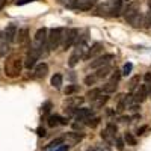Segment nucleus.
I'll return each instance as SVG.
<instances>
[{"label": "nucleus", "mask_w": 151, "mask_h": 151, "mask_svg": "<svg viewBox=\"0 0 151 151\" xmlns=\"http://www.w3.org/2000/svg\"><path fill=\"white\" fill-rule=\"evenodd\" d=\"M73 129H74V130H82V129H83V124H82V122H74V124H73Z\"/></svg>", "instance_id": "58836bf2"}, {"label": "nucleus", "mask_w": 151, "mask_h": 151, "mask_svg": "<svg viewBox=\"0 0 151 151\" xmlns=\"http://www.w3.org/2000/svg\"><path fill=\"white\" fill-rule=\"evenodd\" d=\"M65 30L67 29H64V27H53L47 33V47H48L50 52H52V50H56L60 45Z\"/></svg>", "instance_id": "f03ea898"}, {"label": "nucleus", "mask_w": 151, "mask_h": 151, "mask_svg": "<svg viewBox=\"0 0 151 151\" xmlns=\"http://www.w3.org/2000/svg\"><path fill=\"white\" fill-rule=\"evenodd\" d=\"M127 2H130V0H127Z\"/></svg>", "instance_id": "3c124183"}, {"label": "nucleus", "mask_w": 151, "mask_h": 151, "mask_svg": "<svg viewBox=\"0 0 151 151\" xmlns=\"http://www.w3.org/2000/svg\"><path fill=\"white\" fill-rule=\"evenodd\" d=\"M88 2H94V0H88Z\"/></svg>", "instance_id": "8fccbe9b"}, {"label": "nucleus", "mask_w": 151, "mask_h": 151, "mask_svg": "<svg viewBox=\"0 0 151 151\" xmlns=\"http://www.w3.org/2000/svg\"><path fill=\"white\" fill-rule=\"evenodd\" d=\"M147 129H148V127H147V125H144V127H141L139 130H137V134H144V132H145Z\"/></svg>", "instance_id": "79ce46f5"}, {"label": "nucleus", "mask_w": 151, "mask_h": 151, "mask_svg": "<svg viewBox=\"0 0 151 151\" xmlns=\"http://www.w3.org/2000/svg\"><path fill=\"white\" fill-rule=\"evenodd\" d=\"M17 26H15V24H9V26L3 30V33H5V36H6V40L12 44V42H14L15 41V38H17Z\"/></svg>", "instance_id": "9d476101"}, {"label": "nucleus", "mask_w": 151, "mask_h": 151, "mask_svg": "<svg viewBox=\"0 0 151 151\" xmlns=\"http://www.w3.org/2000/svg\"><path fill=\"white\" fill-rule=\"evenodd\" d=\"M144 79H145V82H147L148 85H151V73H147V74L144 76Z\"/></svg>", "instance_id": "ea45409f"}, {"label": "nucleus", "mask_w": 151, "mask_h": 151, "mask_svg": "<svg viewBox=\"0 0 151 151\" xmlns=\"http://www.w3.org/2000/svg\"><path fill=\"white\" fill-rule=\"evenodd\" d=\"M83 101H85L83 97H70V98L67 100V106L71 107V109H74V107H79Z\"/></svg>", "instance_id": "6ab92c4d"}, {"label": "nucleus", "mask_w": 151, "mask_h": 151, "mask_svg": "<svg viewBox=\"0 0 151 151\" xmlns=\"http://www.w3.org/2000/svg\"><path fill=\"white\" fill-rule=\"evenodd\" d=\"M124 141H125V144L127 145H132V147H134L137 142H136V137L132 134V133H125L124 134Z\"/></svg>", "instance_id": "b1692460"}, {"label": "nucleus", "mask_w": 151, "mask_h": 151, "mask_svg": "<svg viewBox=\"0 0 151 151\" xmlns=\"http://www.w3.org/2000/svg\"><path fill=\"white\" fill-rule=\"evenodd\" d=\"M50 109H52V103H50V101H47V103L42 106V113H47Z\"/></svg>", "instance_id": "c9c22d12"}, {"label": "nucleus", "mask_w": 151, "mask_h": 151, "mask_svg": "<svg viewBox=\"0 0 151 151\" xmlns=\"http://www.w3.org/2000/svg\"><path fill=\"white\" fill-rule=\"evenodd\" d=\"M127 23H130L133 27H139L142 26V21H144V15L141 14V12H137V14H134L133 17H130L129 20H125Z\"/></svg>", "instance_id": "dca6fc26"}, {"label": "nucleus", "mask_w": 151, "mask_h": 151, "mask_svg": "<svg viewBox=\"0 0 151 151\" xmlns=\"http://www.w3.org/2000/svg\"><path fill=\"white\" fill-rule=\"evenodd\" d=\"M59 124H68V118H60L59 115H52L48 118V125L50 127H56Z\"/></svg>", "instance_id": "f3484780"}, {"label": "nucleus", "mask_w": 151, "mask_h": 151, "mask_svg": "<svg viewBox=\"0 0 151 151\" xmlns=\"http://www.w3.org/2000/svg\"><path fill=\"white\" fill-rule=\"evenodd\" d=\"M101 50H103V44L101 42H95L92 47H89V50H88V52H86V55L83 56V59H91V58H94V56H97L100 52H101Z\"/></svg>", "instance_id": "9b49d317"}, {"label": "nucleus", "mask_w": 151, "mask_h": 151, "mask_svg": "<svg viewBox=\"0 0 151 151\" xmlns=\"http://www.w3.org/2000/svg\"><path fill=\"white\" fill-rule=\"evenodd\" d=\"M142 24H144V26H151V12H148V14L144 17Z\"/></svg>", "instance_id": "72a5a7b5"}, {"label": "nucleus", "mask_w": 151, "mask_h": 151, "mask_svg": "<svg viewBox=\"0 0 151 151\" xmlns=\"http://www.w3.org/2000/svg\"><path fill=\"white\" fill-rule=\"evenodd\" d=\"M139 80H141L139 76H134V77H132V79H130V82H129V88H130L132 91L137 88V83H139Z\"/></svg>", "instance_id": "a878e982"}, {"label": "nucleus", "mask_w": 151, "mask_h": 151, "mask_svg": "<svg viewBox=\"0 0 151 151\" xmlns=\"http://www.w3.org/2000/svg\"><path fill=\"white\" fill-rule=\"evenodd\" d=\"M119 79H121V71H119V70H115V73L112 74V79H110V82H115V83H118V82H119Z\"/></svg>", "instance_id": "7c9ffc66"}, {"label": "nucleus", "mask_w": 151, "mask_h": 151, "mask_svg": "<svg viewBox=\"0 0 151 151\" xmlns=\"http://www.w3.org/2000/svg\"><path fill=\"white\" fill-rule=\"evenodd\" d=\"M83 139V134H79L76 132H70L64 136V141H67V145H77Z\"/></svg>", "instance_id": "0eeeda50"}, {"label": "nucleus", "mask_w": 151, "mask_h": 151, "mask_svg": "<svg viewBox=\"0 0 151 151\" xmlns=\"http://www.w3.org/2000/svg\"><path fill=\"white\" fill-rule=\"evenodd\" d=\"M107 100H109V97H107V95H100V97L95 100V101H94V103H95V107H97V109L103 107V106L107 103Z\"/></svg>", "instance_id": "5701e85b"}, {"label": "nucleus", "mask_w": 151, "mask_h": 151, "mask_svg": "<svg viewBox=\"0 0 151 151\" xmlns=\"http://www.w3.org/2000/svg\"><path fill=\"white\" fill-rule=\"evenodd\" d=\"M147 100V85H139L134 89V94H133V101L136 104H141Z\"/></svg>", "instance_id": "20e7f679"}, {"label": "nucleus", "mask_w": 151, "mask_h": 151, "mask_svg": "<svg viewBox=\"0 0 151 151\" xmlns=\"http://www.w3.org/2000/svg\"><path fill=\"white\" fill-rule=\"evenodd\" d=\"M119 121H121V122H129V121H130V118H129V116H121V118H119Z\"/></svg>", "instance_id": "37998d69"}, {"label": "nucleus", "mask_w": 151, "mask_h": 151, "mask_svg": "<svg viewBox=\"0 0 151 151\" xmlns=\"http://www.w3.org/2000/svg\"><path fill=\"white\" fill-rule=\"evenodd\" d=\"M121 5H122V0H110V2L107 3L109 12H110L112 15L118 17L119 15V11H121Z\"/></svg>", "instance_id": "f8f14e48"}, {"label": "nucleus", "mask_w": 151, "mask_h": 151, "mask_svg": "<svg viewBox=\"0 0 151 151\" xmlns=\"http://www.w3.org/2000/svg\"><path fill=\"white\" fill-rule=\"evenodd\" d=\"M110 60H113V55H103V56H100V58H97L95 60H92L91 62V68H101V67H106V65H109V62Z\"/></svg>", "instance_id": "39448f33"}, {"label": "nucleus", "mask_w": 151, "mask_h": 151, "mask_svg": "<svg viewBox=\"0 0 151 151\" xmlns=\"http://www.w3.org/2000/svg\"><path fill=\"white\" fill-rule=\"evenodd\" d=\"M62 82H64V79H62V74H55L53 77H52V86L56 88V89H60V86H62Z\"/></svg>", "instance_id": "4be33fe9"}, {"label": "nucleus", "mask_w": 151, "mask_h": 151, "mask_svg": "<svg viewBox=\"0 0 151 151\" xmlns=\"http://www.w3.org/2000/svg\"><path fill=\"white\" fill-rule=\"evenodd\" d=\"M29 2H35V0H18L17 5H26V3H29Z\"/></svg>", "instance_id": "a19ab883"}, {"label": "nucleus", "mask_w": 151, "mask_h": 151, "mask_svg": "<svg viewBox=\"0 0 151 151\" xmlns=\"http://www.w3.org/2000/svg\"><path fill=\"white\" fill-rule=\"evenodd\" d=\"M115 142H116V148H118V150H122V148H124V141H122V139H118V137H116Z\"/></svg>", "instance_id": "4c0bfd02"}, {"label": "nucleus", "mask_w": 151, "mask_h": 151, "mask_svg": "<svg viewBox=\"0 0 151 151\" xmlns=\"http://www.w3.org/2000/svg\"><path fill=\"white\" fill-rule=\"evenodd\" d=\"M62 142H64V139L62 137H59V139H55V141H52L48 145H47V148H56V147H59Z\"/></svg>", "instance_id": "c756f323"}, {"label": "nucleus", "mask_w": 151, "mask_h": 151, "mask_svg": "<svg viewBox=\"0 0 151 151\" xmlns=\"http://www.w3.org/2000/svg\"><path fill=\"white\" fill-rule=\"evenodd\" d=\"M116 130H118V129H116V125L113 124V122H109V124H107V127H106V132H109V133H110L112 136H116Z\"/></svg>", "instance_id": "bb28decb"}, {"label": "nucleus", "mask_w": 151, "mask_h": 151, "mask_svg": "<svg viewBox=\"0 0 151 151\" xmlns=\"http://www.w3.org/2000/svg\"><path fill=\"white\" fill-rule=\"evenodd\" d=\"M148 6H150V12H151V0H148Z\"/></svg>", "instance_id": "de8ad7c7"}, {"label": "nucleus", "mask_w": 151, "mask_h": 151, "mask_svg": "<svg viewBox=\"0 0 151 151\" xmlns=\"http://www.w3.org/2000/svg\"><path fill=\"white\" fill-rule=\"evenodd\" d=\"M110 71H112V68H110L109 65H106V67H101V68H98V70H97L95 77H97V79H103V77H107Z\"/></svg>", "instance_id": "aec40b11"}, {"label": "nucleus", "mask_w": 151, "mask_h": 151, "mask_svg": "<svg viewBox=\"0 0 151 151\" xmlns=\"http://www.w3.org/2000/svg\"><path fill=\"white\" fill-rule=\"evenodd\" d=\"M101 95V89H98V88H92V89H89L86 92V100L88 101H95V100Z\"/></svg>", "instance_id": "a211bd4d"}, {"label": "nucleus", "mask_w": 151, "mask_h": 151, "mask_svg": "<svg viewBox=\"0 0 151 151\" xmlns=\"http://www.w3.org/2000/svg\"><path fill=\"white\" fill-rule=\"evenodd\" d=\"M101 137H103V139H104L109 145H110V144H115V139H116L115 136H112V134H110L109 132H106V130H104V132H101Z\"/></svg>", "instance_id": "393cba45"}, {"label": "nucleus", "mask_w": 151, "mask_h": 151, "mask_svg": "<svg viewBox=\"0 0 151 151\" xmlns=\"http://www.w3.org/2000/svg\"><path fill=\"white\" fill-rule=\"evenodd\" d=\"M5 5H6V0H0V9H3Z\"/></svg>", "instance_id": "49530a36"}, {"label": "nucleus", "mask_w": 151, "mask_h": 151, "mask_svg": "<svg viewBox=\"0 0 151 151\" xmlns=\"http://www.w3.org/2000/svg\"><path fill=\"white\" fill-rule=\"evenodd\" d=\"M139 8H141V2H133V3H130L127 8H125V11H124L125 20H129L130 17H133L134 14H137V12H139Z\"/></svg>", "instance_id": "6e6552de"}, {"label": "nucleus", "mask_w": 151, "mask_h": 151, "mask_svg": "<svg viewBox=\"0 0 151 151\" xmlns=\"http://www.w3.org/2000/svg\"><path fill=\"white\" fill-rule=\"evenodd\" d=\"M98 122H100V118H98V116H95V118H92L91 121H88V122H86V125H89L91 129H94V127H97V125H98Z\"/></svg>", "instance_id": "2f4dec72"}, {"label": "nucleus", "mask_w": 151, "mask_h": 151, "mask_svg": "<svg viewBox=\"0 0 151 151\" xmlns=\"http://www.w3.org/2000/svg\"><path fill=\"white\" fill-rule=\"evenodd\" d=\"M79 38V30L77 29H70V30H65L64 33V38H62V47H64V50H68L73 47V44L77 41Z\"/></svg>", "instance_id": "7ed1b4c3"}, {"label": "nucleus", "mask_w": 151, "mask_h": 151, "mask_svg": "<svg viewBox=\"0 0 151 151\" xmlns=\"http://www.w3.org/2000/svg\"><path fill=\"white\" fill-rule=\"evenodd\" d=\"M76 91H77V86H76V85H70V86H67V89H65V95H71Z\"/></svg>", "instance_id": "473e14b6"}, {"label": "nucleus", "mask_w": 151, "mask_h": 151, "mask_svg": "<svg viewBox=\"0 0 151 151\" xmlns=\"http://www.w3.org/2000/svg\"><path fill=\"white\" fill-rule=\"evenodd\" d=\"M11 48V42L6 40V36L3 32H0V56H6L9 53Z\"/></svg>", "instance_id": "1a4fd4ad"}, {"label": "nucleus", "mask_w": 151, "mask_h": 151, "mask_svg": "<svg viewBox=\"0 0 151 151\" xmlns=\"http://www.w3.org/2000/svg\"><path fill=\"white\" fill-rule=\"evenodd\" d=\"M48 74V65L47 64H40V65H36V68H35V77L36 79H44L45 76Z\"/></svg>", "instance_id": "4468645a"}, {"label": "nucleus", "mask_w": 151, "mask_h": 151, "mask_svg": "<svg viewBox=\"0 0 151 151\" xmlns=\"http://www.w3.org/2000/svg\"><path fill=\"white\" fill-rule=\"evenodd\" d=\"M36 133H38V136H41V137H44L47 133H45V129H42V127H38L36 129Z\"/></svg>", "instance_id": "e433bc0d"}, {"label": "nucleus", "mask_w": 151, "mask_h": 151, "mask_svg": "<svg viewBox=\"0 0 151 151\" xmlns=\"http://www.w3.org/2000/svg\"><path fill=\"white\" fill-rule=\"evenodd\" d=\"M147 97H151V85L147 86Z\"/></svg>", "instance_id": "c03bdc74"}, {"label": "nucleus", "mask_w": 151, "mask_h": 151, "mask_svg": "<svg viewBox=\"0 0 151 151\" xmlns=\"http://www.w3.org/2000/svg\"><path fill=\"white\" fill-rule=\"evenodd\" d=\"M116 88H118V83H115V82H107L104 86H103V91H104V94H113L116 91Z\"/></svg>", "instance_id": "412c9836"}, {"label": "nucleus", "mask_w": 151, "mask_h": 151, "mask_svg": "<svg viewBox=\"0 0 151 151\" xmlns=\"http://www.w3.org/2000/svg\"><path fill=\"white\" fill-rule=\"evenodd\" d=\"M88 151H94V148H88Z\"/></svg>", "instance_id": "09e8293b"}, {"label": "nucleus", "mask_w": 151, "mask_h": 151, "mask_svg": "<svg viewBox=\"0 0 151 151\" xmlns=\"http://www.w3.org/2000/svg\"><path fill=\"white\" fill-rule=\"evenodd\" d=\"M38 59H40V58H38L36 55H33V53H30V52H29V53H27V56H26V59L23 60V65L26 67L27 70H30V68H33V67L36 65V60H38Z\"/></svg>", "instance_id": "2eb2a0df"}, {"label": "nucleus", "mask_w": 151, "mask_h": 151, "mask_svg": "<svg viewBox=\"0 0 151 151\" xmlns=\"http://www.w3.org/2000/svg\"><path fill=\"white\" fill-rule=\"evenodd\" d=\"M23 58L20 55H11L6 58V62H5V74L11 79H15L21 74V70H23Z\"/></svg>", "instance_id": "f257e3e1"}, {"label": "nucleus", "mask_w": 151, "mask_h": 151, "mask_svg": "<svg viewBox=\"0 0 151 151\" xmlns=\"http://www.w3.org/2000/svg\"><path fill=\"white\" fill-rule=\"evenodd\" d=\"M74 115L77 121H88V118L92 115V109H77L74 112Z\"/></svg>", "instance_id": "ddd939ff"}, {"label": "nucleus", "mask_w": 151, "mask_h": 151, "mask_svg": "<svg viewBox=\"0 0 151 151\" xmlns=\"http://www.w3.org/2000/svg\"><path fill=\"white\" fill-rule=\"evenodd\" d=\"M29 29L27 27H23L17 32V38H15V41L20 44V45H27L29 44Z\"/></svg>", "instance_id": "423d86ee"}, {"label": "nucleus", "mask_w": 151, "mask_h": 151, "mask_svg": "<svg viewBox=\"0 0 151 151\" xmlns=\"http://www.w3.org/2000/svg\"><path fill=\"white\" fill-rule=\"evenodd\" d=\"M132 68H133V65L130 64V62H127V64L124 65V68H122V71H121V74H124V76H129L130 73H132Z\"/></svg>", "instance_id": "cd10ccee"}, {"label": "nucleus", "mask_w": 151, "mask_h": 151, "mask_svg": "<svg viewBox=\"0 0 151 151\" xmlns=\"http://www.w3.org/2000/svg\"><path fill=\"white\" fill-rule=\"evenodd\" d=\"M94 151H110V148L107 145H98L94 148Z\"/></svg>", "instance_id": "f704fd0d"}, {"label": "nucleus", "mask_w": 151, "mask_h": 151, "mask_svg": "<svg viewBox=\"0 0 151 151\" xmlns=\"http://www.w3.org/2000/svg\"><path fill=\"white\" fill-rule=\"evenodd\" d=\"M130 109H132L133 112H137V110H139V106H137V104H133V106H132Z\"/></svg>", "instance_id": "a18cd8bd"}, {"label": "nucleus", "mask_w": 151, "mask_h": 151, "mask_svg": "<svg viewBox=\"0 0 151 151\" xmlns=\"http://www.w3.org/2000/svg\"><path fill=\"white\" fill-rule=\"evenodd\" d=\"M95 80H97V77H95V76H86L83 82H85V85L91 86V85H94V83H95Z\"/></svg>", "instance_id": "c85d7f7f"}]
</instances>
